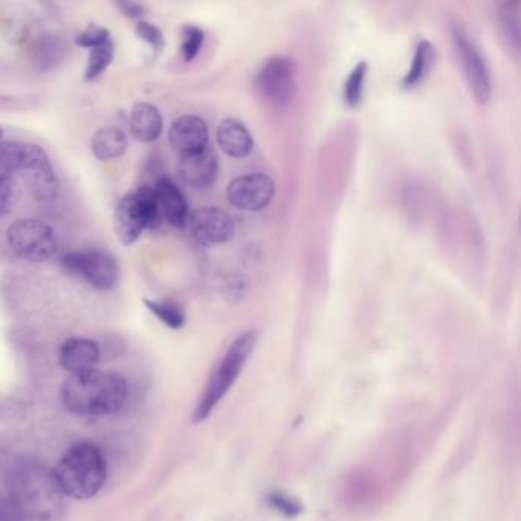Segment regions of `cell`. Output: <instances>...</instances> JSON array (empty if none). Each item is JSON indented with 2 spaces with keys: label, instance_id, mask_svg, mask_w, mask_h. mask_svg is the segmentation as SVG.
<instances>
[{
  "label": "cell",
  "instance_id": "32",
  "mask_svg": "<svg viewBox=\"0 0 521 521\" xmlns=\"http://www.w3.org/2000/svg\"><path fill=\"white\" fill-rule=\"evenodd\" d=\"M2 136H4V129L0 127V143H2Z\"/></svg>",
  "mask_w": 521,
  "mask_h": 521
},
{
  "label": "cell",
  "instance_id": "3",
  "mask_svg": "<svg viewBox=\"0 0 521 521\" xmlns=\"http://www.w3.org/2000/svg\"><path fill=\"white\" fill-rule=\"evenodd\" d=\"M54 474L66 497L75 500L92 499L106 482V456L98 445L78 442L63 454Z\"/></svg>",
  "mask_w": 521,
  "mask_h": 521
},
{
  "label": "cell",
  "instance_id": "25",
  "mask_svg": "<svg viewBox=\"0 0 521 521\" xmlns=\"http://www.w3.org/2000/svg\"><path fill=\"white\" fill-rule=\"evenodd\" d=\"M182 36V57L185 62H193L201 51L202 43L205 40L204 31L195 25H185L181 31Z\"/></svg>",
  "mask_w": 521,
  "mask_h": 521
},
{
  "label": "cell",
  "instance_id": "28",
  "mask_svg": "<svg viewBox=\"0 0 521 521\" xmlns=\"http://www.w3.org/2000/svg\"><path fill=\"white\" fill-rule=\"evenodd\" d=\"M136 36L140 37L147 45L152 46L155 51H161L164 48V34L159 30L158 26L149 22L136 23Z\"/></svg>",
  "mask_w": 521,
  "mask_h": 521
},
{
  "label": "cell",
  "instance_id": "14",
  "mask_svg": "<svg viewBox=\"0 0 521 521\" xmlns=\"http://www.w3.org/2000/svg\"><path fill=\"white\" fill-rule=\"evenodd\" d=\"M217 172L219 161L210 147L193 155L181 156L179 161V175L182 181L198 190L210 188L217 179Z\"/></svg>",
  "mask_w": 521,
  "mask_h": 521
},
{
  "label": "cell",
  "instance_id": "24",
  "mask_svg": "<svg viewBox=\"0 0 521 521\" xmlns=\"http://www.w3.org/2000/svg\"><path fill=\"white\" fill-rule=\"evenodd\" d=\"M367 77V63L360 62L350 72L344 83V101L349 107H358L363 101L364 81Z\"/></svg>",
  "mask_w": 521,
  "mask_h": 521
},
{
  "label": "cell",
  "instance_id": "4",
  "mask_svg": "<svg viewBox=\"0 0 521 521\" xmlns=\"http://www.w3.org/2000/svg\"><path fill=\"white\" fill-rule=\"evenodd\" d=\"M257 340H259V334L256 331H248L239 335L228 347L227 352L222 356V360L211 373L207 387H205L204 393H202L201 399L196 405L195 415H193V421L196 424L210 418L214 408L221 404L222 399L230 392L234 382L242 373L243 367L246 366L251 355H253Z\"/></svg>",
  "mask_w": 521,
  "mask_h": 521
},
{
  "label": "cell",
  "instance_id": "23",
  "mask_svg": "<svg viewBox=\"0 0 521 521\" xmlns=\"http://www.w3.org/2000/svg\"><path fill=\"white\" fill-rule=\"evenodd\" d=\"M144 305L158 320L169 326L170 329H181L185 324V315L182 309L170 301H156L144 298Z\"/></svg>",
  "mask_w": 521,
  "mask_h": 521
},
{
  "label": "cell",
  "instance_id": "29",
  "mask_svg": "<svg viewBox=\"0 0 521 521\" xmlns=\"http://www.w3.org/2000/svg\"><path fill=\"white\" fill-rule=\"evenodd\" d=\"M0 521H28L10 496H0Z\"/></svg>",
  "mask_w": 521,
  "mask_h": 521
},
{
  "label": "cell",
  "instance_id": "12",
  "mask_svg": "<svg viewBox=\"0 0 521 521\" xmlns=\"http://www.w3.org/2000/svg\"><path fill=\"white\" fill-rule=\"evenodd\" d=\"M274 193V181L263 173L239 176L227 188L228 201L242 211L263 210L274 198Z\"/></svg>",
  "mask_w": 521,
  "mask_h": 521
},
{
  "label": "cell",
  "instance_id": "17",
  "mask_svg": "<svg viewBox=\"0 0 521 521\" xmlns=\"http://www.w3.org/2000/svg\"><path fill=\"white\" fill-rule=\"evenodd\" d=\"M217 144L231 158H245L254 147L253 135L242 121L227 118L217 127Z\"/></svg>",
  "mask_w": 521,
  "mask_h": 521
},
{
  "label": "cell",
  "instance_id": "22",
  "mask_svg": "<svg viewBox=\"0 0 521 521\" xmlns=\"http://www.w3.org/2000/svg\"><path fill=\"white\" fill-rule=\"evenodd\" d=\"M23 152H25L23 143H14V141L0 143V181H10V176L19 172Z\"/></svg>",
  "mask_w": 521,
  "mask_h": 521
},
{
  "label": "cell",
  "instance_id": "27",
  "mask_svg": "<svg viewBox=\"0 0 521 521\" xmlns=\"http://www.w3.org/2000/svg\"><path fill=\"white\" fill-rule=\"evenodd\" d=\"M109 39H111V34H109L106 28L91 25L88 30L83 31V33L75 37V43L81 46V48L94 49L97 48V46L103 45V43H106Z\"/></svg>",
  "mask_w": 521,
  "mask_h": 521
},
{
  "label": "cell",
  "instance_id": "21",
  "mask_svg": "<svg viewBox=\"0 0 521 521\" xmlns=\"http://www.w3.org/2000/svg\"><path fill=\"white\" fill-rule=\"evenodd\" d=\"M114 57L115 43L112 39L107 40L106 43L97 46V48L91 49V56H89L85 71V80L94 81L95 78L100 77L112 65Z\"/></svg>",
  "mask_w": 521,
  "mask_h": 521
},
{
  "label": "cell",
  "instance_id": "30",
  "mask_svg": "<svg viewBox=\"0 0 521 521\" xmlns=\"http://www.w3.org/2000/svg\"><path fill=\"white\" fill-rule=\"evenodd\" d=\"M14 201V187L11 181H0V219L10 211Z\"/></svg>",
  "mask_w": 521,
  "mask_h": 521
},
{
  "label": "cell",
  "instance_id": "5",
  "mask_svg": "<svg viewBox=\"0 0 521 521\" xmlns=\"http://www.w3.org/2000/svg\"><path fill=\"white\" fill-rule=\"evenodd\" d=\"M162 217L156 205L153 188L141 187L124 196L115 210L114 227L123 245L130 246L140 239L144 230H155Z\"/></svg>",
  "mask_w": 521,
  "mask_h": 521
},
{
  "label": "cell",
  "instance_id": "2",
  "mask_svg": "<svg viewBox=\"0 0 521 521\" xmlns=\"http://www.w3.org/2000/svg\"><path fill=\"white\" fill-rule=\"evenodd\" d=\"M129 398V384L117 372L92 369L69 375L60 389L63 407L74 415L101 418L114 415Z\"/></svg>",
  "mask_w": 521,
  "mask_h": 521
},
{
  "label": "cell",
  "instance_id": "6",
  "mask_svg": "<svg viewBox=\"0 0 521 521\" xmlns=\"http://www.w3.org/2000/svg\"><path fill=\"white\" fill-rule=\"evenodd\" d=\"M11 250L28 262H46L59 251L54 230L39 219H20L11 225L7 234Z\"/></svg>",
  "mask_w": 521,
  "mask_h": 521
},
{
  "label": "cell",
  "instance_id": "15",
  "mask_svg": "<svg viewBox=\"0 0 521 521\" xmlns=\"http://www.w3.org/2000/svg\"><path fill=\"white\" fill-rule=\"evenodd\" d=\"M153 193L162 219L175 228H184L188 224L190 208L181 188L172 179L161 178L153 187Z\"/></svg>",
  "mask_w": 521,
  "mask_h": 521
},
{
  "label": "cell",
  "instance_id": "18",
  "mask_svg": "<svg viewBox=\"0 0 521 521\" xmlns=\"http://www.w3.org/2000/svg\"><path fill=\"white\" fill-rule=\"evenodd\" d=\"M164 127L161 112L152 103H138L130 112V130L135 140L150 144L158 140Z\"/></svg>",
  "mask_w": 521,
  "mask_h": 521
},
{
  "label": "cell",
  "instance_id": "16",
  "mask_svg": "<svg viewBox=\"0 0 521 521\" xmlns=\"http://www.w3.org/2000/svg\"><path fill=\"white\" fill-rule=\"evenodd\" d=\"M100 358V346L97 341L89 338H71L60 347V366L71 375L95 369L100 363Z\"/></svg>",
  "mask_w": 521,
  "mask_h": 521
},
{
  "label": "cell",
  "instance_id": "8",
  "mask_svg": "<svg viewBox=\"0 0 521 521\" xmlns=\"http://www.w3.org/2000/svg\"><path fill=\"white\" fill-rule=\"evenodd\" d=\"M60 265L72 276L80 277L100 291H111L118 283L114 256L101 250L71 251L60 259Z\"/></svg>",
  "mask_w": 521,
  "mask_h": 521
},
{
  "label": "cell",
  "instance_id": "20",
  "mask_svg": "<svg viewBox=\"0 0 521 521\" xmlns=\"http://www.w3.org/2000/svg\"><path fill=\"white\" fill-rule=\"evenodd\" d=\"M434 62H436V49L427 40H422L416 46L415 56L411 60L410 69H408L404 80H402V85L405 88H415L416 85H419L427 77L428 72L433 68Z\"/></svg>",
  "mask_w": 521,
  "mask_h": 521
},
{
  "label": "cell",
  "instance_id": "10",
  "mask_svg": "<svg viewBox=\"0 0 521 521\" xmlns=\"http://www.w3.org/2000/svg\"><path fill=\"white\" fill-rule=\"evenodd\" d=\"M453 40L457 57L462 63L466 81H468L471 91L480 103H486L491 97V78H489L485 59H483L474 42H471L468 34L459 26L454 28Z\"/></svg>",
  "mask_w": 521,
  "mask_h": 521
},
{
  "label": "cell",
  "instance_id": "19",
  "mask_svg": "<svg viewBox=\"0 0 521 521\" xmlns=\"http://www.w3.org/2000/svg\"><path fill=\"white\" fill-rule=\"evenodd\" d=\"M92 153L100 161L120 158L127 150V136L118 127H103L92 138Z\"/></svg>",
  "mask_w": 521,
  "mask_h": 521
},
{
  "label": "cell",
  "instance_id": "11",
  "mask_svg": "<svg viewBox=\"0 0 521 521\" xmlns=\"http://www.w3.org/2000/svg\"><path fill=\"white\" fill-rule=\"evenodd\" d=\"M191 236L199 245L216 246L233 239V217L217 207H202L188 217Z\"/></svg>",
  "mask_w": 521,
  "mask_h": 521
},
{
  "label": "cell",
  "instance_id": "7",
  "mask_svg": "<svg viewBox=\"0 0 521 521\" xmlns=\"http://www.w3.org/2000/svg\"><path fill=\"white\" fill-rule=\"evenodd\" d=\"M257 94L274 106H288L297 94V65L289 57L277 56L266 60L256 77Z\"/></svg>",
  "mask_w": 521,
  "mask_h": 521
},
{
  "label": "cell",
  "instance_id": "31",
  "mask_svg": "<svg viewBox=\"0 0 521 521\" xmlns=\"http://www.w3.org/2000/svg\"><path fill=\"white\" fill-rule=\"evenodd\" d=\"M120 8L124 16L130 17V19L143 16V7L140 4H135V2H121Z\"/></svg>",
  "mask_w": 521,
  "mask_h": 521
},
{
  "label": "cell",
  "instance_id": "26",
  "mask_svg": "<svg viewBox=\"0 0 521 521\" xmlns=\"http://www.w3.org/2000/svg\"><path fill=\"white\" fill-rule=\"evenodd\" d=\"M268 505L285 517H297L301 512L300 503L289 497L288 494H283V492H271L268 496Z\"/></svg>",
  "mask_w": 521,
  "mask_h": 521
},
{
  "label": "cell",
  "instance_id": "9",
  "mask_svg": "<svg viewBox=\"0 0 521 521\" xmlns=\"http://www.w3.org/2000/svg\"><path fill=\"white\" fill-rule=\"evenodd\" d=\"M19 173L37 201L51 202L59 196V178L54 172L48 153L42 147L25 144Z\"/></svg>",
  "mask_w": 521,
  "mask_h": 521
},
{
  "label": "cell",
  "instance_id": "1",
  "mask_svg": "<svg viewBox=\"0 0 521 521\" xmlns=\"http://www.w3.org/2000/svg\"><path fill=\"white\" fill-rule=\"evenodd\" d=\"M8 496L28 520L57 521L65 514V492L54 470L37 459H20L8 471Z\"/></svg>",
  "mask_w": 521,
  "mask_h": 521
},
{
  "label": "cell",
  "instance_id": "13",
  "mask_svg": "<svg viewBox=\"0 0 521 521\" xmlns=\"http://www.w3.org/2000/svg\"><path fill=\"white\" fill-rule=\"evenodd\" d=\"M210 141L207 123L196 115H184L173 121L169 130V143L181 156L193 155L207 149Z\"/></svg>",
  "mask_w": 521,
  "mask_h": 521
}]
</instances>
